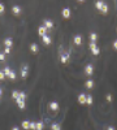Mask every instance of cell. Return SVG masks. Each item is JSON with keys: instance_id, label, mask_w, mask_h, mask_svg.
Returning <instances> with one entry per match:
<instances>
[{"instance_id": "37", "label": "cell", "mask_w": 117, "mask_h": 130, "mask_svg": "<svg viewBox=\"0 0 117 130\" xmlns=\"http://www.w3.org/2000/svg\"><path fill=\"white\" fill-rule=\"evenodd\" d=\"M12 130H20V129L17 128V126H15V128H12Z\"/></svg>"}, {"instance_id": "36", "label": "cell", "mask_w": 117, "mask_h": 130, "mask_svg": "<svg viewBox=\"0 0 117 130\" xmlns=\"http://www.w3.org/2000/svg\"><path fill=\"white\" fill-rule=\"evenodd\" d=\"M107 130H116V129H115L113 126H108V128H107Z\"/></svg>"}, {"instance_id": "12", "label": "cell", "mask_w": 117, "mask_h": 130, "mask_svg": "<svg viewBox=\"0 0 117 130\" xmlns=\"http://www.w3.org/2000/svg\"><path fill=\"white\" fill-rule=\"evenodd\" d=\"M103 5H104V1H102V0H98V1L95 3V8L98 9V11H100V9L103 8Z\"/></svg>"}, {"instance_id": "31", "label": "cell", "mask_w": 117, "mask_h": 130, "mask_svg": "<svg viewBox=\"0 0 117 130\" xmlns=\"http://www.w3.org/2000/svg\"><path fill=\"white\" fill-rule=\"evenodd\" d=\"M105 99H107V101H112V100H113V96L108 94V95H107V98H105Z\"/></svg>"}, {"instance_id": "6", "label": "cell", "mask_w": 117, "mask_h": 130, "mask_svg": "<svg viewBox=\"0 0 117 130\" xmlns=\"http://www.w3.org/2000/svg\"><path fill=\"white\" fill-rule=\"evenodd\" d=\"M86 99H87V95H85V94H79V96H78V101H79V104H86Z\"/></svg>"}, {"instance_id": "39", "label": "cell", "mask_w": 117, "mask_h": 130, "mask_svg": "<svg viewBox=\"0 0 117 130\" xmlns=\"http://www.w3.org/2000/svg\"><path fill=\"white\" fill-rule=\"evenodd\" d=\"M78 1H81V3H83V1H85V0H78Z\"/></svg>"}, {"instance_id": "21", "label": "cell", "mask_w": 117, "mask_h": 130, "mask_svg": "<svg viewBox=\"0 0 117 130\" xmlns=\"http://www.w3.org/2000/svg\"><path fill=\"white\" fill-rule=\"evenodd\" d=\"M4 74H5V77L8 78V76H9V73H11V68L9 66H7V68H4Z\"/></svg>"}, {"instance_id": "16", "label": "cell", "mask_w": 117, "mask_h": 130, "mask_svg": "<svg viewBox=\"0 0 117 130\" xmlns=\"http://www.w3.org/2000/svg\"><path fill=\"white\" fill-rule=\"evenodd\" d=\"M81 43H82V38H81V35H75L74 36V44L79 46Z\"/></svg>"}, {"instance_id": "27", "label": "cell", "mask_w": 117, "mask_h": 130, "mask_svg": "<svg viewBox=\"0 0 117 130\" xmlns=\"http://www.w3.org/2000/svg\"><path fill=\"white\" fill-rule=\"evenodd\" d=\"M18 94H20V92H18V91H13V92H12V98H13V99H15V100H16V99H17V98H18Z\"/></svg>"}, {"instance_id": "19", "label": "cell", "mask_w": 117, "mask_h": 130, "mask_svg": "<svg viewBox=\"0 0 117 130\" xmlns=\"http://www.w3.org/2000/svg\"><path fill=\"white\" fill-rule=\"evenodd\" d=\"M43 129H44V124L42 121L37 122V130H43Z\"/></svg>"}, {"instance_id": "15", "label": "cell", "mask_w": 117, "mask_h": 130, "mask_svg": "<svg viewBox=\"0 0 117 130\" xmlns=\"http://www.w3.org/2000/svg\"><path fill=\"white\" fill-rule=\"evenodd\" d=\"M85 86H86V89H92L94 87V81L92 80H88V81H86V83H85Z\"/></svg>"}, {"instance_id": "1", "label": "cell", "mask_w": 117, "mask_h": 130, "mask_svg": "<svg viewBox=\"0 0 117 130\" xmlns=\"http://www.w3.org/2000/svg\"><path fill=\"white\" fill-rule=\"evenodd\" d=\"M12 12H13V15L20 16L21 12H22V9H21V7H18V5H13V7H12Z\"/></svg>"}, {"instance_id": "20", "label": "cell", "mask_w": 117, "mask_h": 130, "mask_svg": "<svg viewBox=\"0 0 117 130\" xmlns=\"http://www.w3.org/2000/svg\"><path fill=\"white\" fill-rule=\"evenodd\" d=\"M51 130H61V128H60L58 124H52L51 125Z\"/></svg>"}, {"instance_id": "25", "label": "cell", "mask_w": 117, "mask_h": 130, "mask_svg": "<svg viewBox=\"0 0 117 130\" xmlns=\"http://www.w3.org/2000/svg\"><path fill=\"white\" fill-rule=\"evenodd\" d=\"M100 12H102V13H104V15H105V13L108 12V5H107L105 3H104V5H103V8L100 9Z\"/></svg>"}, {"instance_id": "7", "label": "cell", "mask_w": 117, "mask_h": 130, "mask_svg": "<svg viewBox=\"0 0 117 130\" xmlns=\"http://www.w3.org/2000/svg\"><path fill=\"white\" fill-rule=\"evenodd\" d=\"M44 27H46V29H52L53 27V22L51 21V20H46L44 21V25H43Z\"/></svg>"}, {"instance_id": "2", "label": "cell", "mask_w": 117, "mask_h": 130, "mask_svg": "<svg viewBox=\"0 0 117 130\" xmlns=\"http://www.w3.org/2000/svg\"><path fill=\"white\" fill-rule=\"evenodd\" d=\"M42 40H43V43L46 44V46H49V44L52 43L51 36H48V35H44V36H42Z\"/></svg>"}, {"instance_id": "26", "label": "cell", "mask_w": 117, "mask_h": 130, "mask_svg": "<svg viewBox=\"0 0 117 130\" xmlns=\"http://www.w3.org/2000/svg\"><path fill=\"white\" fill-rule=\"evenodd\" d=\"M8 78H9V80H15V78H16V72L11 70V73H9V76H8Z\"/></svg>"}, {"instance_id": "22", "label": "cell", "mask_w": 117, "mask_h": 130, "mask_svg": "<svg viewBox=\"0 0 117 130\" xmlns=\"http://www.w3.org/2000/svg\"><path fill=\"white\" fill-rule=\"evenodd\" d=\"M17 99L25 100V99H26V94H25V92H20V94H18V98H17ZM17 99H16V100H17Z\"/></svg>"}, {"instance_id": "9", "label": "cell", "mask_w": 117, "mask_h": 130, "mask_svg": "<svg viewBox=\"0 0 117 130\" xmlns=\"http://www.w3.org/2000/svg\"><path fill=\"white\" fill-rule=\"evenodd\" d=\"M4 44H5V47H8V48H12V46H13V40H12V38H7L5 42H4Z\"/></svg>"}, {"instance_id": "3", "label": "cell", "mask_w": 117, "mask_h": 130, "mask_svg": "<svg viewBox=\"0 0 117 130\" xmlns=\"http://www.w3.org/2000/svg\"><path fill=\"white\" fill-rule=\"evenodd\" d=\"M85 73L87 74V76H92V73H94V68H92V65H87L86 68H85Z\"/></svg>"}, {"instance_id": "28", "label": "cell", "mask_w": 117, "mask_h": 130, "mask_svg": "<svg viewBox=\"0 0 117 130\" xmlns=\"http://www.w3.org/2000/svg\"><path fill=\"white\" fill-rule=\"evenodd\" d=\"M91 51H92V53H94V55H99V53H100V49H99L98 47H95V48H92Z\"/></svg>"}, {"instance_id": "13", "label": "cell", "mask_w": 117, "mask_h": 130, "mask_svg": "<svg viewBox=\"0 0 117 130\" xmlns=\"http://www.w3.org/2000/svg\"><path fill=\"white\" fill-rule=\"evenodd\" d=\"M22 129L24 130H29V126H30V122L28 121V120H24V121H22Z\"/></svg>"}, {"instance_id": "8", "label": "cell", "mask_w": 117, "mask_h": 130, "mask_svg": "<svg viewBox=\"0 0 117 130\" xmlns=\"http://www.w3.org/2000/svg\"><path fill=\"white\" fill-rule=\"evenodd\" d=\"M28 74H29V69H28V66H22V72H21V76H22V78H26L28 77Z\"/></svg>"}, {"instance_id": "18", "label": "cell", "mask_w": 117, "mask_h": 130, "mask_svg": "<svg viewBox=\"0 0 117 130\" xmlns=\"http://www.w3.org/2000/svg\"><path fill=\"white\" fill-rule=\"evenodd\" d=\"M88 38H90V40H91V42H95V40L98 39V35H96V32H91Z\"/></svg>"}, {"instance_id": "33", "label": "cell", "mask_w": 117, "mask_h": 130, "mask_svg": "<svg viewBox=\"0 0 117 130\" xmlns=\"http://www.w3.org/2000/svg\"><path fill=\"white\" fill-rule=\"evenodd\" d=\"M5 59V53H3V52H0V61H3V60Z\"/></svg>"}, {"instance_id": "11", "label": "cell", "mask_w": 117, "mask_h": 130, "mask_svg": "<svg viewBox=\"0 0 117 130\" xmlns=\"http://www.w3.org/2000/svg\"><path fill=\"white\" fill-rule=\"evenodd\" d=\"M30 49H31V52L37 53L38 51H39V48H38V44H37V43H31V46H30Z\"/></svg>"}, {"instance_id": "23", "label": "cell", "mask_w": 117, "mask_h": 130, "mask_svg": "<svg viewBox=\"0 0 117 130\" xmlns=\"http://www.w3.org/2000/svg\"><path fill=\"white\" fill-rule=\"evenodd\" d=\"M86 104H88V105H91V104H92V96H91V95H87Z\"/></svg>"}, {"instance_id": "29", "label": "cell", "mask_w": 117, "mask_h": 130, "mask_svg": "<svg viewBox=\"0 0 117 130\" xmlns=\"http://www.w3.org/2000/svg\"><path fill=\"white\" fill-rule=\"evenodd\" d=\"M4 11H5V7L3 3H0V13H4Z\"/></svg>"}, {"instance_id": "38", "label": "cell", "mask_w": 117, "mask_h": 130, "mask_svg": "<svg viewBox=\"0 0 117 130\" xmlns=\"http://www.w3.org/2000/svg\"><path fill=\"white\" fill-rule=\"evenodd\" d=\"M1 95H3V90H1V89H0V96H1Z\"/></svg>"}, {"instance_id": "30", "label": "cell", "mask_w": 117, "mask_h": 130, "mask_svg": "<svg viewBox=\"0 0 117 130\" xmlns=\"http://www.w3.org/2000/svg\"><path fill=\"white\" fill-rule=\"evenodd\" d=\"M4 78H5V74H4L3 70H0V81H3Z\"/></svg>"}, {"instance_id": "10", "label": "cell", "mask_w": 117, "mask_h": 130, "mask_svg": "<svg viewBox=\"0 0 117 130\" xmlns=\"http://www.w3.org/2000/svg\"><path fill=\"white\" fill-rule=\"evenodd\" d=\"M46 31H47L46 27H44V26H40L39 29H38V34H39L40 36H44V35H46Z\"/></svg>"}, {"instance_id": "17", "label": "cell", "mask_w": 117, "mask_h": 130, "mask_svg": "<svg viewBox=\"0 0 117 130\" xmlns=\"http://www.w3.org/2000/svg\"><path fill=\"white\" fill-rule=\"evenodd\" d=\"M16 101H17V105H18V107H20V108H21V109H24V108H25V100H21V99H17Z\"/></svg>"}, {"instance_id": "32", "label": "cell", "mask_w": 117, "mask_h": 130, "mask_svg": "<svg viewBox=\"0 0 117 130\" xmlns=\"http://www.w3.org/2000/svg\"><path fill=\"white\" fill-rule=\"evenodd\" d=\"M95 47H96L95 42H91V43H90V49H92V48H95Z\"/></svg>"}, {"instance_id": "34", "label": "cell", "mask_w": 117, "mask_h": 130, "mask_svg": "<svg viewBox=\"0 0 117 130\" xmlns=\"http://www.w3.org/2000/svg\"><path fill=\"white\" fill-rule=\"evenodd\" d=\"M9 52H11V48L5 47V49H4V53H9Z\"/></svg>"}, {"instance_id": "24", "label": "cell", "mask_w": 117, "mask_h": 130, "mask_svg": "<svg viewBox=\"0 0 117 130\" xmlns=\"http://www.w3.org/2000/svg\"><path fill=\"white\" fill-rule=\"evenodd\" d=\"M29 130H37V122H30Z\"/></svg>"}, {"instance_id": "4", "label": "cell", "mask_w": 117, "mask_h": 130, "mask_svg": "<svg viewBox=\"0 0 117 130\" xmlns=\"http://www.w3.org/2000/svg\"><path fill=\"white\" fill-rule=\"evenodd\" d=\"M48 107H49V109H52V111H55V112H56V111L58 109V103H57V101H51V103L48 104Z\"/></svg>"}, {"instance_id": "5", "label": "cell", "mask_w": 117, "mask_h": 130, "mask_svg": "<svg viewBox=\"0 0 117 130\" xmlns=\"http://www.w3.org/2000/svg\"><path fill=\"white\" fill-rule=\"evenodd\" d=\"M70 15H72V12H70L69 8H64V9H62V17H64V18H69Z\"/></svg>"}, {"instance_id": "35", "label": "cell", "mask_w": 117, "mask_h": 130, "mask_svg": "<svg viewBox=\"0 0 117 130\" xmlns=\"http://www.w3.org/2000/svg\"><path fill=\"white\" fill-rule=\"evenodd\" d=\"M113 48H115V49L117 51V39H116V40L113 42Z\"/></svg>"}, {"instance_id": "14", "label": "cell", "mask_w": 117, "mask_h": 130, "mask_svg": "<svg viewBox=\"0 0 117 130\" xmlns=\"http://www.w3.org/2000/svg\"><path fill=\"white\" fill-rule=\"evenodd\" d=\"M68 60H69V55H68V53H62V55H61V63H62V64L68 63Z\"/></svg>"}]
</instances>
